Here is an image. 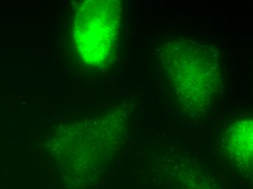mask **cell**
I'll return each mask as SVG.
<instances>
[{"label": "cell", "mask_w": 253, "mask_h": 189, "mask_svg": "<svg viewBox=\"0 0 253 189\" xmlns=\"http://www.w3.org/2000/svg\"><path fill=\"white\" fill-rule=\"evenodd\" d=\"M159 55L165 80L179 111L191 119L209 114L224 85L217 47L175 37L163 43Z\"/></svg>", "instance_id": "obj_1"}, {"label": "cell", "mask_w": 253, "mask_h": 189, "mask_svg": "<svg viewBox=\"0 0 253 189\" xmlns=\"http://www.w3.org/2000/svg\"><path fill=\"white\" fill-rule=\"evenodd\" d=\"M253 118H242L223 135L222 149L228 160L242 171L253 168Z\"/></svg>", "instance_id": "obj_3"}, {"label": "cell", "mask_w": 253, "mask_h": 189, "mask_svg": "<svg viewBox=\"0 0 253 189\" xmlns=\"http://www.w3.org/2000/svg\"><path fill=\"white\" fill-rule=\"evenodd\" d=\"M122 3L117 0H89L83 3L75 16V45L83 61L102 69L117 55L121 28Z\"/></svg>", "instance_id": "obj_2"}]
</instances>
